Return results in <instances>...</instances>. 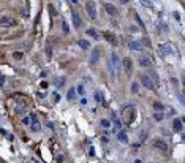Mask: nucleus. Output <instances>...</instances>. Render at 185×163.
Masks as SVG:
<instances>
[{
  "instance_id": "1",
  "label": "nucleus",
  "mask_w": 185,
  "mask_h": 163,
  "mask_svg": "<svg viewBox=\"0 0 185 163\" xmlns=\"http://www.w3.org/2000/svg\"><path fill=\"white\" fill-rule=\"evenodd\" d=\"M158 51H160V54L163 55H171V54H174V46H172V43H169V41H166V43H162V45L158 46Z\"/></svg>"
},
{
  "instance_id": "2",
  "label": "nucleus",
  "mask_w": 185,
  "mask_h": 163,
  "mask_svg": "<svg viewBox=\"0 0 185 163\" xmlns=\"http://www.w3.org/2000/svg\"><path fill=\"white\" fill-rule=\"evenodd\" d=\"M120 59L117 57V54H111V57H109V68H111V71H113L114 74L116 73H119L120 70Z\"/></svg>"
},
{
  "instance_id": "3",
  "label": "nucleus",
  "mask_w": 185,
  "mask_h": 163,
  "mask_svg": "<svg viewBox=\"0 0 185 163\" xmlns=\"http://www.w3.org/2000/svg\"><path fill=\"white\" fill-rule=\"evenodd\" d=\"M85 11H87V14L90 16V19L92 21H97V7H95V3L92 2V0H89L87 3H85Z\"/></svg>"
},
{
  "instance_id": "4",
  "label": "nucleus",
  "mask_w": 185,
  "mask_h": 163,
  "mask_svg": "<svg viewBox=\"0 0 185 163\" xmlns=\"http://www.w3.org/2000/svg\"><path fill=\"white\" fill-rule=\"evenodd\" d=\"M16 19L11 16H0V27H10V26H14Z\"/></svg>"
},
{
  "instance_id": "5",
  "label": "nucleus",
  "mask_w": 185,
  "mask_h": 163,
  "mask_svg": "<svg viewBox=\"0 0 185 163\" xmlns=\"http://www.w3.org/2000/svg\"><path fill=\"white\" fill-rule=\"evenodd\" d=\"M141 83H143V86L146 87V89H153V87H155L153 81L147 76V74H143V76H141Z\"/></svg>"
},
{
  "instance_id": "6",
  "label": "nucleus",
  "mask_w": 185,
  "mask_h": 163,
  "mask_svg": "<svg viewBox=\"0 0 185 163\" xmlns=\"http://www.w3.org/2000/svg\"><path fill=\"white\" fill-rule=\"evenodd\" d=\"M103 36H104V40L108 43H111L113 46H117V38H116V35L113 32H103Z\"/></svg>"
},
{
  "instance_id": "7",
  "label": "nucleus",
  "mask_w": 185,
  "mask_h": 163,
  "mask_svg": "<svg viewBox=\"0 0 185 163\" xmlns=\"http://www.w3.org/2000/svg\"><path fill=\"white\" fill-rule=\"evenodd\" d=\"M104 11H106L108 14H111V16H117V14H119L117 8L114 7V5H111V3H106V5H104Z\"/></svg>"
},
{
  "instance_id": "8",
  "label": "nucleus",
  "mask_w": 185,
  "mask_h": 163,
  "mask_svg": "<svg viewBox=\"0 0 185 163\" xmlns=\"http://www.w3.org/2000/svg\"><path fill=\"white\" fill-rule=\"evenodd\" d=\"M71 17H73V24H75V27H81L82 26L81 16L78 14V11H71Z\"/></svg>"
},
{
  "instance_id": "9",
  "label": "nucleus",
  "mask_w": 185,
  "mask_h": 163,
  "mask_svg": "<svg viewBox=\"0 0 185 163\" xmlns=\"http://www.w3.org/2000/svg\"><path fill=\"white\" fill-rule=\"evenodd\" d=\"M153 146H155V149L163 150V152H166V150H168V146H166V143L162 141V139H155V141H153Z\"/></svg>"
},
{
  "instance_id": "10",
  "label": "nucleus",
  "mask_w": 185,
  "mask_h": 163,
  "mask_svg": "<svg viewBox=\"0 0 185 163\" xmlns=\"http://www.w3.org/2000/svg\"><path fill=\"white\" fill-rule=\"evenodd\" d=\"M123 68H125V71L127 73H131L133 71V62H131V59H123Z\"/></svg>"
},
{
  "instance_id": "11",
  "label": "nucleus",
  "mask_w": 185,
  "mask_h": 163,
  "mask_svg": "<svg viewBox=\"0 0 185 163\" xmlns=\"http://www.w3.org/2000/svg\"><path fill=\"white\" fill-rule=\"evenodd\" d=\"M98 60H100V51H98V49H94V51H92V55H90V64L95 65Z\"/></svg>"
},
{
  "instance_id": "12",
  "label": "nucleus",
  "mask_w": 185,
  "mask_h": 163,
  "mask_svg": "<svg viewBox=\"0 0 185 163\" xmlns=\"http://www.w3.org/2000/svg\"><path fill=\"white\" fill-rule=\"evenodd\" d=\"M139 65L144 67V68H150L152 67V62L149 60V57H146V55H144V57L139 59Z\"/></svg>"
},
{
  "instance_id": "13",
  "label": "nucleus",
  "mask_w": 185,
  "mask_h": 163,
  "mask_svg": "<svg viewBox=\"0 0 185 163\" xmlns=\"http://www.w3.org/2000/svg\"><path fill=\"white\" fill-rule=\"evenodd\" d=\"M32 119H33V122H30V127H32V130H33V131H40V130H41V124L36 121L35 116H32Z\"/></svg>"
},
{
  "instance_id": "14",
  "label": "nucleus",
  "mask_w": 185,
  "mask_h": 163,
  "mask_svg": "<svg viewBox=\"0 0 185 163\" xmlns=\"http://www.w3.org/2000/svg\"><path fill=\"white\" fill-rule=\"evenodd\" d=\"M130 49L131 51H143V46L139 41H130Z\"/></svg>"
},
{
  "instance_id": "15",
  "label": "nucleus",
  "mask_w": 185,
  "mask_h": 163,
  "mask_svg": "<svg viewBox=\"0 0 185 163\" xmlns=\"http://www.w3.org/2000/svg\"><path fill=\"white\" fill-rule=\"evenodd\" d=\"M172 128L176 131H180L182 130V119H174V122H172Z\"/></svg>"
},
{
  "instance_id": "16",
  "label": "nucleus",
  "mask_w": 185,
  "mask_h": 163,
  "mask_svg": "<svg viewBox=\"0 0 185 163\" xmlns=\"http://www.w3.org/2000/svg\"><path fill=\"white\" fill-rule=\"evenodd\" d=\"M78 45H79V48H82V49H89L90 48V43L87 40H79Z\"/></svg>"
},
{
  "instance_id": "17",
  "label": "nucleus",
  "mask_w": 185,
  "mask_h": 163,
  "mask_svg": "<svg viewBox=\"0 0 185 163\" xmlns=\"http://www.w3.org/2000/svg\"><path fill=\"white\" fill-rule=\"evenodd\" d=\"M75 97H76V89H75V87H71V89L68 90V95H66V98H68V100H73Z\"/></svg>"
},
{
  "instance_id": "18",
  "label": "nucleus",
  "mask_w": 185,
  "mask_h": 163,
  "mask_svg": "<svg viewBox=\"0 0 185 163\" xmlns=\"http://www.w3.org/2000/svg\"><path fill=\"white\" fill-rule=\"evenodd\" d=\"M48 10H49V13H51V17H52V19H54V17L57 16V11H55L54 5H48Z\"/></svg>"
},
{
  "instance_id": "19",
  "label": "nucleus",
  "mask_w": 185,
  "mask_h": 163,
  "mask_svg": "<svg viewBox=\"0 0 185 163\" xmlns=\"http://www.w3.org/2000/svg\"><path fill=\"white\" fill-rule=\"evenodd\" d=\"M87 33H89L90 36H94L95 40H98V38H100V35L97 33V30H95V29H89V30H87Z\"/></svg>"
},
{
  "instance_id": "20",
  "label": "nucleus",
  "mask_w": 185,
  "mask_h": 163,
  "mask_svg": "<svg viewBox=\"0 0 185 163\" xmlns=\"http://www.w3.org/2000/svg\"><path fill=\"white\" fill-rule=\"evenodd\" d=\"M153 109H155L157 112H160V111H163L165 108H163V105H162V103H158V102H155V103H153Z\"/></svg>"
},
{
  "instance_id": "21",
  "label": "nucleus",
  "mask_w": 185,
  "mask_h": 163,
  "mask_svg": "<svg viewBox=\"0 0 185 163\" xmlns=\"http://www.w3.org/2000/svg\"><path fill=\"white\" fill-rule=\"evenodd\" d=\"M163 117H165V116H163V112H155V114H153V119H155L157 122H162V121H163Z\"/></svg>"
},
{
  "instance_id": "22",
  "label": "nucleus",
  "mask_w": 185,
  "mask_h": 163,
  "mask_svg": "<svg viewBox=\"0 0 185 163\" xmlns=\"http://www.w3.org/2000/svg\"><path fill=\"white\" fill-rule=\"evenodd\" d=\"M13 57H14V60H22L24 54H22V52H19V51H14V52H13Z\"/></svg>"
},
{
  "instance_id": "23",
  "label": "nucleus",
  "mask_w": 185,
  "mask_h": 163,
  "mask_svg": "<svg viewBox=\"0 0 185 163\" xmlns=\"http://www.w3.org/2000/svg\"><path fill=\"white\" fill-rule=\"evenodd\" d=\"M62 29H63V33H70V27L65 21H62Z\"/></svg>"
},
{
  "instance_id": "24",
  "label": "nucleus",
  "mask_w": 185,
  "mask_h": 163,
  "mask_svg": "<svg viewBox=\"0 0 185 163\" xmlns=\"http://www.w3.org/2000/svg\"><path fill=\"white\" fill-rule=\"evenodd\" d=\"M131 92H133V93H138V92H139V84H138V83H133V84H131Z\"/></svg>"
},
{
  "instance_id": "25",
  "label": "nucleus",
  "mask_w": 185,
  "mask_h": 163,
  "mask_svg": "<svg viewBox=\"0 0 185 163\" xmlns=\"http://www.w3.org/2000/svg\"><path fill=\"white\" fill-rule=\"evenodd\" d=\"M119 139H120V141H123V143H127V141H128V138H127V135H125V131H120V133H119Z\"/></svg>"
},
{
  "instance_id": "26",
  "label": "nucleus",
  "mask_w": 185,
  "mask_h": 163,
  "mask_svg": "<svg viewBox=\"0 0 185 163\" xmlns=\"http://www.w3.org/2000/svg\"><path fill=\"white\" fill-rule=\"evenodd\" d=\"M30 122H32V116H26L22 119V124L24 125H30Z\"/></svg>"
},
{
  "instance_id": "27",
  "label": "nucleus",
  "mask_w": 185,
  "mask_h": 163,
  "mask_svg": "<svg viewBox=\"0 0 185 163\" xmlns=\"http://www.w3.org/2000/svg\"><path fill=\"white\" fill-rule=\"evenodd\" d=\"M24 111H26V106H24V105L21 106V105H19V106L16 108V114H21V112H24Z\"/></svg>"
},
{
  "instance_id": "28",
  "label": "nucleus",
  "mask_w": 185,
  "mask_h": 163,
  "mask_svg": "<svg viewBox=\"0 0 185 163\" xmlns=\"http://www.w3.org/2000/svg\"><path fill=\"white\" fill-rule=\"evenodd\" d=\"M158 30H160V32H168V27H166L165 24H160V26H158Z\"/></svg>"
},
{
  "instance_id": "29",
  "label": "nucleus",
  "mask_w": 185,
  "mask_h": 163,
  "mask_svg": "<svg viewBox=\"0 0 185 163\" xmlns=\"http://www.w3.org/2000/svg\"><path fill=\"white\" fill-rule=\"evenodd\" d=\"M55 84H57V87H62V86L65 84V78H60V79H57V83H55Z\"/></svg>"
},
{
  "instance_id": "30",
  "label": "nucleus",
  "mask_w": 185,
  "mask_h": 163,
  "mask_svg": "<svg viewBox=\"0 0 185 163\" xmlns=\"http://www.w3.org/2000/svg\"><path fill=\"white\" fill-rule=\"evenodd\" d=\"M95 100H97V102H100V103H101V102H103V97H101V93H98V92H97V93H95Z\"/></svg>"
},
{
  "instance_id": "31",
  "label": "nucleus",
  "mask_w": 185,
  "mask_h": 163,
  "mask_svg": "<svg viewBox=\"0 0 185 163\" xmlns=\"http://www.w3.org/2000/svg\"><path fill=\"white\" fill-rule=\"evenodd\" d=\"M101 125H103V127H109V121H106V119H103V121H101Z\"/></svg>"
},
{
  "instance_id": "32",
  "label": "nucleus",
  "mask_w": 185,
  "mask_h": 163,
  "mask_svg": "<svg viewBox=\"0 0 185 163\" xmlns=\"http://www.w3.org/2000/svg\"><path fill=\"white\" fill-rule=\"evenodd\" d=\"M46 54H48V57H51V54H52V51H51V46H46Z\"/></svg>"
},
{
  "instance_id": "33",
  "label": "nucleus",
  "mask_w": 185,
  "mask_h": 163,
  "mask_svg": "<svg viewBox=\"0 0 185 163\" xmlns=\"http://www.w3.org/2000/svg\"><path fill=\"white\" fill-rule=\"evenodd\" d=\"M139 2L143 3V5H146V7H150V2H149V0H139Z\"/></svg>"
},
{
  "instance_id": "34",
  "label": "nucleus",
  "mask_w": 185,
  "mask_h": 163,
  "mask_svg": "<svg viewBox=\"0 0 185 163\" xmlns=\"http://www.w3.org/2000/svg\"><path fill=\"white\" fill-rule=\"evenodd\" d=\"M136 21H138V24H139V26H141V27H144V24H143V21H141V19H139V16H138V14H136Z\"/></svg>"
},
{
  "instance_id": "35",
  "label": "nucleus",
  "mask_w": 185,
  "mask_h": 163,
  "mask_svg": "<svg viewBox=\"0 0 185 163\" xmlns=\"http://www.w3.org/2000/svg\"><path fill=\"white\" fill-rule=\"evenodd\" d=\"M143 43H144V46H150V41L147 40V38H144V40H143Z\"/></svg>"
},
{
  "instance_id": "36",
  "label": "nucleus",
  "mask_w": 185,
  "mask_h": 163,
  "mask_svg": "<svg viewBox=\"0 0 185 163\" xmlns=\"http://www.w3.org/2000/svg\"><path fill=\"white\" fill-rule=\"evenodd\" d=\"M78 92H79V93H84V87L79 86V87H78Z\"/></svg>"
},
{
  "instance_id": "37",
  "label": "nucleus",
  "mask_w": 185,
  "mask_h": 163,
  "mask_svg": "<svg viewBox=\"0 0 185 163\" xmlns=\"http://www.w3.org/2000/svg\"><path fill=\"white\" fill-rule=\"evenodd\" d=\"M3 81H5V78H2V76H0V84H3Z\"/></svg>"
},
{
  "instance_id": "38",
  "label": "nucleus",
  "mask_w": 185,
  "mask_h": 163,
  "mask_svg": "<svg viewBox=\"0 0 185 163\" xmlns=\"http://www.w3.org/2000/svg\"><path fill=\"white\" fill-rule=\"evenodd\" d=\"M120 2H122V3H127V2H128V0H120Z\"/></svg>"
},
{
  "instance_id": "39",
  "label": "nucleus",
  "mask_w": 185,
  "mask_h": 163,
  "mask_svg": "<svg viewBox=\"0 0 185 163\" xmlns=\"http://www.w3.org/2000/svg\"><path fill=\"white\" fill-rule=\"evenodd\" d=\"M134 163H141V160H136V161H134Z\"/></svg>"
}]
</instances>
